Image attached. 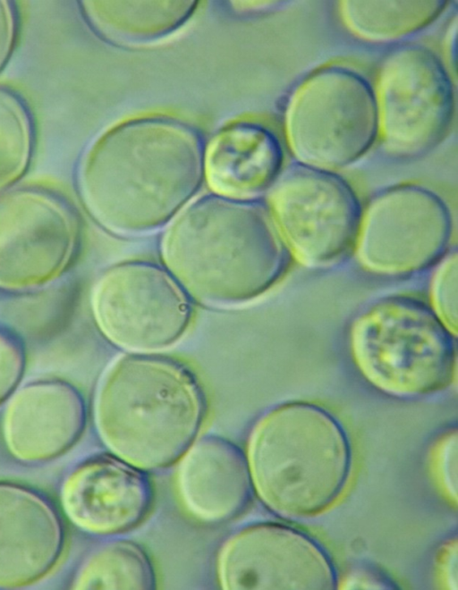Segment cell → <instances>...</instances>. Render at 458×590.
<instances>
[{
    "label": "cell",
    "instance_id": "cell-1",
    "mask_svg": "<svg viewBox=\"0 0 458 590\" xmlns=\"http://www.w3.org/2000/svg\"><path fill=\"white\" fill-rule=\"evenodd\" d=\"M203 164L200 144L185 126L163 119L126 122L91 151L82 177L85 204L111 231H150L189 201Z\"/></svg>",
    "mask_w": 458,
    "mask_h": 590
},
{
    "label": "cell",
    "instance_id": "cell-2",
    "mask_svg": "<svg viewBox=\"0 0 458 590\" xmlns=\"http://www.w3.org/2000/svg\"><path fill=\"white\" fill-rule=\"evenodd\" d=\"M162 250L182 287L215 305L266 293L293 257L269 209L222 196H206L186 207L166 232Z\"/></svg>",
    "mask_w": 458,
    "mask_h": 590
},
{
    "label": "cell",
    "instance_id": "cell-3",
    "mask_svg": "<svg viewBox=\"0 0 458 590\" xmlns=\"http://www.w3.org/2000/svg\"><path fill=\"white\" fill-rule=\"evenodd\" d=\"M202 387L182 362L151 353L115 360L95 398L98 434L113 455L142 470L179 459L206 416Z\"/></svg>",
    "mask_w": 458,
    "mask_h": 590
},
{
    "label": "cell",
    "instance_id": "cell-4",
    "mask_svg": "<svg viewBox=\"0 0 458 590\" xmlns=\"http://www.w3.org/2000/svg\"><path fill=\"white\" fill-rule=\"evenodd\" d=\"M247 463L253 489L276 515L315 516L344 491L352 451L341 423L322 407L304 401L281 404L253 426Z\"/></svg>",
    "mask_w": 458,
    "mask_h": 590
},
{
    "label": "cell",
    "instance_id": "cell-5",
    "mask_svg": "<svg viewBox=\"0 0 458 590\" xmlns=\"http://www.w3.org/2000/svg\"><path fill=\"white\" fill-rule=\"evenodd\" d=\"M454 335L432 307L396 295L375 302L356 318L351 344L359 368L376 387L397 396H420L452 380Z\"/></svg>",
    "mask_w": 458,
    "mask_h": 590
},
{
    "label": "cell",
    "instance_id": "cell-6",
    "mask_svg": "<svg viewBox=\"0 0 458 590\" xmlns=\"http://www.w3.org/2000/svg\"><path fill=\"white\" fill-rule=\"evenodd\" d=\"M284 124L297 162L330 171L346 167L378 139L374 88L352 67H320L290 96Z\"/></svg>",
    "mask_w": 458,
    "mask_h": 590
},
{
    "label": "cell",
    "instance_id": "cell-7",
    "mask_svg": "<svg viewBox=\"0 0 458 590\" xmlns=\"http://www.w3.org/2000/svg\"><path fill=\"white\" fill-rule=\"evenodd\" d=\"M269 190V212L293 257L322 267L355 248L364 208L335 171L295 161Z\"/></svg>",
    "mask_w": 458,
    "mask_h": 590
},
{
    "label": "cell",
    "instance_id": "cell-8",
    "mask_svg": "<svg viewBox=\"0 0 458 590\" xmlns=\"http://www.w3.org/2000/svg\"><path fill=\"white\" fill-rule=\"evenodd\" d=\"M378 138L399 157L421 156L446 135L454 115L452 80L428 47H395L383 59L374 88Z\"/></svg>",
    "mask_w": 458,
    "mask_h": 590
},
{
    "label": "cell",
    "instance_id": "cell-9",
    "mask_svg": "<svg viewBox=\"0 0 458 590\" xmlns=\"http://www.w3.org/2000/svg\"><path fill=\"white\" fill-rule=\"evenodd\" d=\"M92 307L105 336L131 353H153L176 343L192 316L174 277L143 261L108 269L94 289Z\"/></svg>",
    "mask_w": 458,
    "mask_h": 590
},
{
    "label": "cell",
    "instance_id": "cell-10",
    "mask_svg": "<svg viewBox=\"0 0 458 590\" xmlns=\"http://www.w3.org/2000/svg\"><path fill=\"white\" fill-rule=\"evenodd\" d=\"M453 216L431 189L404 183L377 193L363 210L355 248L368 270L403 275L437 264L448 251Z\"/></svg>",
    "mask_w": 458,
    "mask_h": 590
},
{
    "label": "cell",
    "instance_id": "cell-11",
    "mask_svg": "<svg viewBox=\"0 0 458 590\" xmlns=\"http://www.w3.org/2000/svg\"><path fill=\"white\" fill-rule=\"evenodd\" d=\"M225 590H329L337 577L327 552L293 527L272 522L246 526L221 546L216 560Z\"/></svg>",
    "mask_w": 458,
    "mask_h": 590
},
{
    "label": "cell",
    "instance_id": "cell-12",
    "mask_svg": "<svg viewBox=\"0 0 458 590\" xmlns=\"http://www.w3.org/2000/svg\"><path fill=\"white\" fill-rule=\"evenodd\" d=\"M76 227L61 205L39 196L0 198V285L25 288L57 276L69 263Z\"/></svg>",
    "mask_w": 458,
    "mask_h": 590
},
{
    "label": "cell",
    "instance_id": "cell-13",
    "mask_svg": "<svg viewBox=\"0 0 458 590\" xmlns=\"http://www.w3.org/2000/svg\"><path fill=\"white\" fill-rule=\"evenodd\" d=\"M71 521L95 535L126 532L147 517L153 489L144 470L114 455L93 456L76 466L61 488Z\"/></svg>",
    "mask_w": 458,
    "mask_h": 590
},
{
    "label": "cell",
    "instance_id": "cell-14",
    "mask_svg": "<svg viewBox=\"0 0 458 590\" xmlns=\"http://www.w3.org/2000/svg\"><path fill=\"white\" fill-rule=\"evenodd\" d=\"M64 545L63 522L52 503L30 487L0 481V588L43 578Z\"/></svg>",
    "mask_w": 458,
    "mask_h": 590
},
{
    "label": "cell",
    "instance_id": "cell-15",
    "mask_svg": "<svg viewBox=\"0 0 458 590\" xmlns=\"http://www.w3.org/2000/svg\"><path fill=\"white\" fill-rule=\"evenodd\" d=\"M176 485L187 511L197 520L221 524L241 515L252 497L246 455L216 435L195 440L181 457Z\"/></svg>",
    "mask_w": 458,
    "mask_h": 590
},
{
    "label": "cell",
    "instance_id": "cell-16",
    "mask_svg": "<svg viewBox=\"0 0 458 590\" xmlns=\"http://www.w3.org/2000/svg\"><path fill=\"white\" fill-rule=\"evenodd\" d=\"M86 424L81 393L64 383L28 385L10 402L4 417L6 442L18 459L38 462L67 451Z\"/></svg>",
    "mask_w": 458,
    "mask_h": 590
},
{
    "label": "cell",
    "instance_id": "cell-17",
    "mask_svg": "<svg viewBox=\"0 0 458 590\" xmlns=\"http://www.w3.org/2000/svg\"><path fill=\"white\" fill-rule=\"evenodd\" d=\"M284 148L267 127L234 123L212 141L204 161L211 188L220 196L240 199L269 190L284 164Z\"/></svg>",
    "mask_w": 458,
    "mask_h": 590
},
{
    "label": "cell",
    "instance_id": "cell-18",
    "mask_svg": "<svg viewBox=\"0 0 458 590\" xmlns=\"http://www.w3.org/2000/svg\"><path fill=\"white\" fill-rule=\"evenodd\" d=\"M446 1H342L340 10L346 27L370 42H393L432 23Z\"/></svg>",
    "mask_w": 458,
    "mask_h": 590
},
{
    "label": "cell",
    "instance_id": "cell-19",
    "mask_svg": "<svg viewBox=\"0 0 458 590\" xmlns=\"http://www.w3.org/2000/svg\"><path fill=\"white\" fill-rule=\"evenodd\" d=\"M74 589H155L153 565L133 542L116 540L97 548L80 568Z\"/></svg>",
    "mask_w": 458,
    "mask_h": 590
},
{
    "label": "cell",
    "instance_id": "cell-20",
    "mask_svg": "<svg viewBox=\"0 0 458 590\" xmlns=\"http://www.w3.org/2000/svg\"><path fill=\"white\" fill-rule=\"evenodd\" d=\"M431 282L432 308L455 334L457 330V252L448 250L437 263Z\"/></svg>",
    "mask_w": 458,
    "mask_h": 590
},
{
    "label": "cell",
    "instance_id": "cell-21",
    "mask_svg": "<svg viewBox=\"0 0 458 590\" xmlns=\"http://www.w3.org/2000/svg\"><path fill=\"white\" fill-rule=\"evenodd\" d=\"M21 366V355L17 346L0 332V404L16 386Z\"/></svg>",
    "mask_w": 458,
    "mask_h": 590
},
{
    "label": "cell",
    "instance_id": "cell-22",
    "mask_svg": "<svg viewBox=\"0 0 458 590\" xmlns=\"http://www.w3.org/2000/svg\"><path fill=\"white\" fill-rule=\"evenodd\" d=\"M456 433L450 434L439 444L436 453V468L445 493L456 502Z\"/></svg>",
    "mask_w": 458,
    "mask_h": 590
},
{
    "label": "cell",
    "instance_id": "cell-23",
    "mask_svg": "<svg viewBox=\"0 0 458 590\" xmlns=\"http://www.w3.org/2000/svg\"><path fill=\"white\" fill-rule=\"evenodd\" d=\"M444 560V571L445 572V577L446 582H448L449 587L452 586V581L456 585V580L452 577V574L456 577V572L452 571V567H456V563L452 565V561L456 560V544L454 545L449 544L443 553Z\"/></svg>",
    "mask_w": 458,
    "mask_h": 590
}]
</instances>
